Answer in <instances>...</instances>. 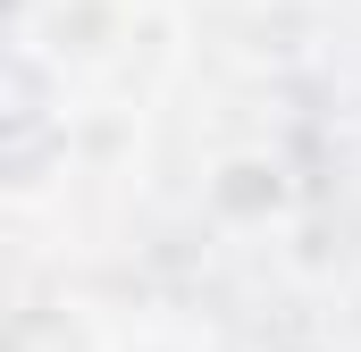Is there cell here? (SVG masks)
Wrapping results in <instances>:
<instances>
[{
  "mask_svg": "<svg viewBox=\"0 0 361 352\" xmlns=\"http://www.w3.org/2000/svg\"><path fill=\"white\" fill-rule=\"evenodd\" d=\"M202 201H210V218H219V227L252 235V227L286 218L294 184H286V168H277L269 151H227V160L210 168V184H202Z\"/></svg>",
  "mask_w": 361,
  "mask_h": 352,
  "instance_id": "cell-1",
  "label": "cell"
},
{
  "mask_svg": "<svg viewBox=\"0 0 361 352\" xmlns=\"http://www.w3.org/2000/svg\"><path fill=\"white\" fill-rule=\"evenodd\" d=\"M8 352H118V336L92 319V302H25L17 310V336H8Z\"/></svg>",
  "mask_w": 361,
  "mask_h": 352,
  "instance_id": "cell-2",
  "label": "cell"
}]
</instances>
